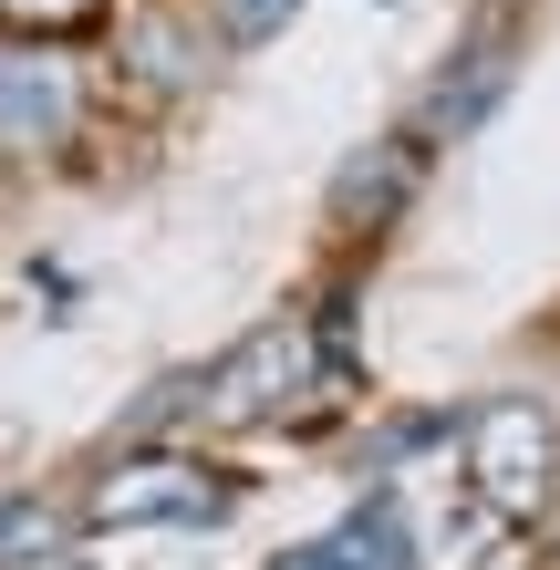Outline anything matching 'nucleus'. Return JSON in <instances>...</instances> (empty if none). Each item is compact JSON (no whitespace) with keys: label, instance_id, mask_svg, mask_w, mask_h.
<instances>
[{"label":"nucleus","instance_id":"obj_5","mask_svg":"<svg viewBox=\"0 0 560 570\" xmlns=\"http://www.w3.org/2000/svg\"><path fill=\"white\" fill-rule=\"evenodd\" d=\"M456 488L509 529L560 519V394H488L456 415Z\"/></svg>","mask_w":560,"mask_h":570},{"label":"nucleus","instance_id":"obj_10","mask_svg":"<svg viewBox=\"0 0 560 570\" xmlns=\"http://www.w3.org/2000/svg\"><path fill=\"white\" fill-rule=\"evenodd\" d=\"M197 21H208V42L228 62H249V52H271L291 21H302V0H197Z\"/></svg>","mask_w":560,"mask_h":570},{"label":"nucleus","instance_id":"obj_6","mask_svg":"<svg viewBox=\"0 0 560 570\" xmlns=\"http://www.w3.org/2000/svg\"><path fill=\"white\" fill-rule=\"evenodd\" d=\"M519 52H530V11H468V31H456V52L436 62V83L415 94V136L436 146V156H456L478 136L488 115L509 105V83H519Z\"/></svg>","mask_w":560,"mask_h":570},{"label":"nucleus","instance_id":"obj_7","mask_svg":"<svg viewBox=\"0 0 560 570\" xmlns=\"http://www.w3.org/2000/svg\"><path fill=\"white\" fill-rule=\"evenodd\" d=\"M425 177H436V146L415 136V125H394V136H374V146H353L343 166H333V187H322V239L333 249H384L394 228L415 218V197H425Z\"/></svg>","mask_w":560,"mask_h":570},{"label":"nucleus","instance_id":"obj_2","mask_svg":"<svg viewBox=\"0 0 560 570\" xmlns=\"http://www.w3.org/2000/svg\"><path fill=\"white\" fill-rule=\"evenodd\" d=\"M125 136L94 52H52V42H0V197L31 177H73L83 156H105Z\"/></svg>","mask_w":560,"mask_h":570},{"label":"nucleus","instance_id":"obj_3","mask_svg":"<svg viewBox=\"0 0 560 570\" xmlns=\"http://www.w3.org/2000/svg\"><path fill=\"white\" fill-rule=\"evenodd\" d=\"M94 73H105L115 115L136 125V136H167L177 115H197L228 73V52L208 42V21H197V0H115L105 42H94Z\"/></svg>","mask_w":560,"mask_h":570},{"label":"nucleus","instance_id":"obj_9","mask_svg":"<svg viewBox=\"0 0 560 570\" xmlns=\"http://www.w3.org/2000/svg\"><path fill=\"white\" fill-rule=\"evenodd\" d=\"M115 21V0H0V42H52V52H94Z\"/></svg>","mask_w":560,"mask_h":570},{"label":"nucleus","instance_id":"obj_12","mask_svg":"<svg viewBox=\"0 0 560 570\" xmlns=\"http://www.w3.org/2000/svg\"><path fill=\"white\" fill-rule=\"evenodd\" d=\"M52 570H83V560H52Z\"/></svg>","mask_w":560,"mask_h":570},{"label":"nucleus","instance_id":"obj_1","mask_svg":"<svg viewBox=\"0 0 560 570\" xmlns=\"http://www.w3.org/2000/svg\"><path fill=\"white\" fill-rule=\"evenodd\" d=\"M353 343L343 322H322L312 301L249 322L218 363L187 374V435H302V425H333L353 415Z\"/></svg>","mask_w":560,"mask_h":570},{"label":"nucleus","instance_id":"obj_4","mask_svg":"<svg viewBox=\"0 0 560 570\" xmlns=\"http://www.w3.org/2000/svg\"><path fill=\"white\" fill-rule=\"evenodd\" d=\"M73 509H83V540H105V529H208L228 519V466L187 435H115L73 478Z\"/></svg>","mask_w":560,"mask_h":570},{"label":"nucleus","instance_id":"obj_8","mask_svg":"<svg viewBox=\"0 0 560 570\" xmlns=\"http://www.w3.org/2000/svg\"><path fill=\"white\" fill-rule=\"evenodd\" d=\"M73 540H83L73 478L62 488H0V570H52V560H73Z\"/></svg>","mask_w":560,"mask_h":570},{"label":"nucleus","instance_id":"obj_11","mask_svg":"<svg viewBox=\"0 0 560 570\" xmlns=\"http://www.w3.org/2000/svg\"><path fill=\"white\" fill-rule=\"evenodd\" d=\"M468 11H540V0H468Z\"/></svg>","mask_w":560,"mask_h":570}]
</instances>
